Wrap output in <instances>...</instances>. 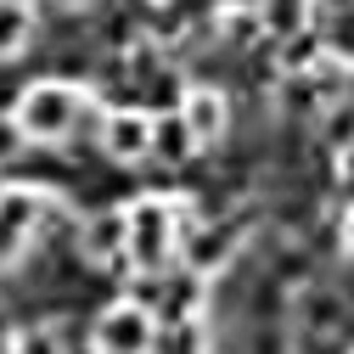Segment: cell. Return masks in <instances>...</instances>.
Returning <instances> with one entry per match:
<instances>
[{
    "instance_id": "7a4b0ae2",
    "label": "cell",
    "mask_w": 354,
    "mask_h": 354,
    "mask_svg": "<svg viewBox=\"0 0 354 354\" xmlns=\"http://www.w3.org/2000/svg\"><path fill=\"white\" fill-rule=\"evenodd\" d=\"M174 231H180V214L163 197H141L129 208V259H136L141 276H158L169 253H174Z\"/></svg>"
},
{
    "instance_id": "8992f818",
    "label": "cell",
    "mask_w": 354,
    "mask_h": 354,
    "mask_svg": "<svg viewBox=\"0 0 354 354\" xmlns=\"http://www.w3.org/2000/svg\"><path fill=\"white\" fill-rule=\"evenodd\" d=\"M79 253L107 264L113 253H129V208H96L79 231Z\"/></svg>"
},
{
    "instance_id": "52a82bcc",
    "label": "cell",
    "mask_w": 354,
    "mask_h": 354,
    "mask_svg": "<svg viewBox=\"0 0 354 354\" xmlns=\"http://www.w3.org/2000/svg\"><path fill=\"white\" fill-rule=\"evenodd\" d=\"M180 118H186V129L197 136V147H208V141L225 136V96H219V91H192L186 107H180Z\"/></svg>"
},
{
    "instance_id": "5b68a950",
    "label": "cell",
    "mask_w": 354,
    "mask_h": 354,
    "mask_svg": "<svg viewBox=\"0 0 354 354\" xmlns=\"http://www.w3.org/2000/svg\"><path fill=\"white\" fill-rule=\"evenodd\" d=\"M102 152L113 163H141L152 152V118L136 113V107H124V113H107L102 124Z\"/></svg>"
},
{
    "instance_id": "6da1fadb",
    "label": "cell",
    "mask_w": 354,
    "mask_h": 354,
    "mask_svg": "<svg viewBox=\"0 0 354 354\" xmlns=\"http://www.w3.org/2000/svg\"><path fill=\"white\" fill-rule=\"evenodd\" d=\"M84 118V96L73 91V84L62 79H39L34 91L17 102V129H23V141H39V147H51V141H68L73 129Z\"/></svg>"
},
{
    "instance_id": "30bf717a",
    "label": "cell",
    "mask_w": 354,
    "mask_h": 354,
    "mask_svg": "<svg viewBox=\"0 0 354 354\" xmlns=\"http://www.w3.org/2000/svg\"><path fill=\"white\" fill-rule=\"evenodd\" d=\"M337 321H343V304H337L332 292H321V287H315V292H304V309H298V326H304L309 337H321V332H332Z\"/></svg>"
},
{
    "instance_id": "7c38bea8",
    "label": "cell",
    "mask_w": 354,
    "mask_h": 354,
    "mask_svg": "<svg viewBox=\"0 0 354 354\" xmlns=\"http://www.w3.org/2000/svg\"><path fill=\"white\" fill-rule=\"evenodd\" d=\"M12 354H62V337H57V332H46V326H39V332H23Z\"/></svg>"
},
{
    "instance_id": "3957f363",
    "label": "cell",
    "mask_w": 354,
    "mask_h": 354,
    "mask_svg": "<svg viewBox=\"0 0 354 354\" xmlns=\"http://www.w3.org/2000/svg\"><path fill=\"white\" fill-rule=\"evenodd\" d=\"M51 214V197L34 192V186H6L0 192V270H12V264L28 253L34 231L46 225Z\"/></svg>"
},
{
    "instance_id": "277c9868",
    "label": "cell",
    "mask_w": 354,
    "mask_h": 354,
    "mask_svg": "<svg viewBox=\"0 0 354 354\" xmlns=\"http://www.w3.org/2000/svg\"><path fill=\"white\" fill-rule=\"evenodd\" d=\"M152 337H158V326L147 321L141 304H118L96 321V348L102 354H152Z\"/></svg>"
},
{
    "instance_id": "8fae6325",
    "label": "cell",
    "mask_w": 354,
    "mask_h": 354,
    "mask_svg": "<svg viewBox=\"0 0 354 354\" xmlns=\"http://www.w3.org/2000/svg\"><path fill=\"white\" fill-rule=\"evenodd\" d=\"M152 354H208L203 326H197V321H174V326H163V332L152 337Z\"/></svg>"
},
{
    "instance_id": "ba28073f",
    "label": "cell",
    "mask_w": 354,
    "mask_h": 354,
    "mask_svg": "<svg viewBox=\"0 0 354 354\" xmlns=\"http://www.w3.org/2000/svg\"><path fill=\"white\" fill-rule=\"evenodd\" d=\"M28 39H34V17L23 0H0V62L28 51Z\"/></svg>"
},
{
    "instance_id": "5bb4252c",
    "label": "cell",
    "mask_w": 354,
    "mask_h": 354,
    "mask_svg": "<svg viewBox=\"0 0 354 354\" xmlns=\"http://www.w3.org/2000/svg\"><path fill=\"white\" fill-rule=\"evenodd\" d=\"M343 236H348V248H354V219H348V225H343Z\"/></svg>"
},
{
    "instance_id": "4fadbf2b",
    "label": "cell",
    "mask_w": 354,
    "mask_h": 354,
    "mask_svg": "<svg viewBox=\"0 0 354 354\" xmlns=\"http://www.w3.org/2000/svg\"><path fill=\"white\" fill-rule=\"evenodd\" d=\"M281 57H287V68H292V62H309V57H315V46H287Z\"/></svg>"
},
{
    "instance_id": "9c48e42d",
    "label": "cell",
    "mask_w": 354,
    "mask_h": 354,
    "mask_svg": "<svg viewBox=\"0 0 354 354\" xmlns=\"http://www.w3.org/2000/svg\"><path fill=\"white\" fill-rule=\"evenodd\" d=\"M192 147H197V136L186 129V118H180V113H174V118H152V152H158L163 163L192 158Z\"/></svg>"
}]
</instances>
